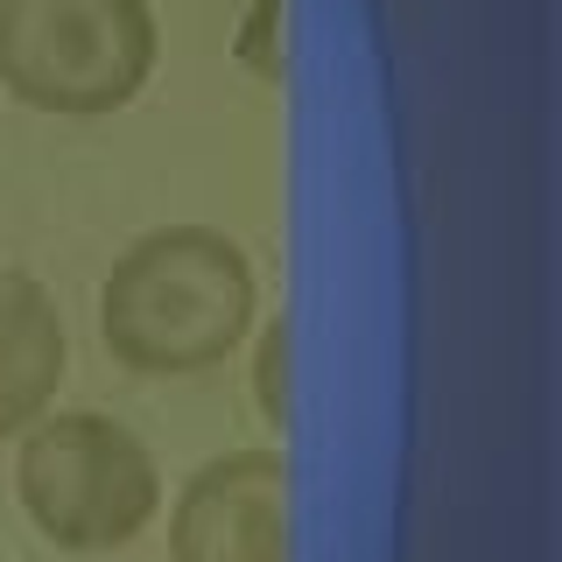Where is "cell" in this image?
I'll return each instance as SVG.
<instances>
[{"label": "cell", "mask_w": 562, "mask_h": 562, "mask_svg": "<svg viewBox=\"0 0 562 562\" xmlns=\"http://www.w3.org/2000/svg\"><path fill=\"white\" fill-rule=\"evenodd\" d=\"M254 408L268 429H289V316L254 330Z\"/></svg>", "instance_id": "6"}, {"label": "cell", "mask_w": 562, "mask_h": 562, "mask_svg": "<svg viewBox=\"0 0 562 562\" xmlns=\"http://www.w3.org/2000/svg\"><path fill=\"white\" fill-rule=\"evenodd\" d=\"M162 22L148 0H0V92L57 120H105L148 92Z\"/></svg>", "instance_id": "3"}, {"label": "cell", "mask_w": 562, "mask_h": 562, "mask_svg": "<svg viewBox=\"0 0 562 562\" xmlns=\"http://www.w3.org/2000/svg\"><path fill=\"white\" fill-rule=\"evenodd\" d=\"M14 506L64 555H113L162 514V471L120 415L57 408L14 436Z\"/></svg>", "instance_id": "2"}, {"label": "cell", "mask_w": 562, "mask_h": 562, "mask_svg": "<svg viewBox=\"0 0 562 562\" xmlns=\"http://www.w3.org/2000/svg\"><path fill=\"white\" fill-rule=\"evenodd\" d=\"M70 366L64 310L29 268L0 274V443H14L57 408V386Z\"/></svg>", "instance_id": "5"}, {"label": "cell", "mask_w": 562, "mask_h": 562, "mask_svg": "<svg viewBox=\"0 0 562 562\" xmlns=\"http://www.w3.org/2000/svg\"><path fill=\"white\" fill-rule=\"evenodd\" d=\"M176 562H289V457L225 450L183 479L169 506Z\"/></svg>", "instance_id": "4"}, {"label": "cell", "mask_w": 562, "mask_h": 562, "mask_svg": "<svg viewBox=\"0 0 562 562\" xmlns=\"http://www.w3.org/2000/svg\"><path fill=\"white\" fill-rule=\"evenodd\" d=\"M260 281L218 225H155L99 281V338L140 380H190L254 338Z\"/></svg>", "instance_id": "1"}]
</instances>
